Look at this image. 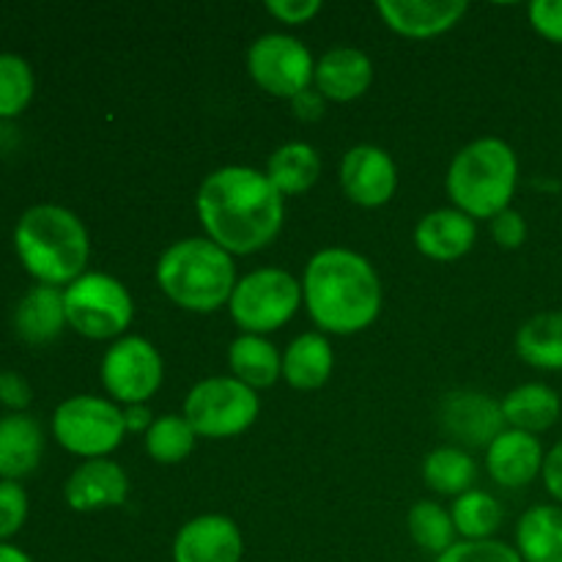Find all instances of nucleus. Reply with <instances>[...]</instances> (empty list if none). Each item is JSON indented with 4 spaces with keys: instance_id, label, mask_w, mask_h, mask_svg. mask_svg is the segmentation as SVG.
Returning a JSON list of instances; mask_svg holds the SVG:
<instances>
[{
    "instance_id": "nucleus-37",
    "label": "nucleus",
    "mask_w": 562,
    "mask_h": 562,
    "mask_svg": "<svg viewBox=\"0 0 562 562\" xmlns=\"http://www.w3.org/2000/svg\"><path fill=\"white\" fill-rule=\"evenodd\" d=\"M267 11L285 25H305L322 11L318 0H269Z\"/></svg>"
},
{
    "instance_id": "nucleus-36",
    "label": "nucleus",
    "mask_w": 562,
    "mask_h": 562,
    "mask_svg": "<svg viewBox=\"0 0 562 562\" xmlns=\"http://www.w3.org/2000/svg\"><path fill=\"white\" fill-rule=\"evenodd\" d=\"M530 22L543 38L562 44V0H536V3H530Z\"/></svg>"
},
{
    "instance_id": "nucleus-14",
    "label": "nucleus",
    "mask_w": 562,
    "mask_h": 562,
    "mask_svg": "<svg viewBox=\"0 0 562 562\" xmlns=\"http://www.w3.org/2000/svg\"><path fill=\"white\" fill-rule=\"evenodd\" d=\"M245 538L239 525L223 514L187 521L173 538V562H241Z\"/></svg>"
},
{
    "instance_id": "nucleus-6",
    "label": "nucleus",
    "mask_w": 562,
    "mask_h": 562,
    "mask_svg": "<svg viewBox=\"0 0 562 562\" xmlns=\"http://www.w3.org/2000/svg\"><path fill=\"white\" fill-rule=\"evenodd\" d=\"M66 322L77 335L91 340L124 338L135 316V302L119 278L86 272L64 289Z\"/></svg>"
},
{
    "instance_id": "nucleus-26",
    "label": "nucleus",
    "mask_w": 562,
    "mask_h": 562,
    "mask_svg": "<svg viewBox=\"0 0 562 562\" xmlns=\"http://www.w3.org/2000/svg\"><path fill=\"white\" fill-rule=\"evenodd\" d=\"M267 179L272 181L274 190L280 195H300V192H307L318 181V173H322V159H318V151L311 146V143H285L278 151L269 157L267 162Z\"/></svg>"
},
{
    "instance_id": "nucleus-31",
    "label": "nucleus",
    "mask_w": 562,
    "mask_h": 562,
    "mask_svg": "<svg viewBox=\"0 0 562 562\" xmlns=\"http://www.w3.org/2000/svg\"><path fill=\"white\" fill-rule=\"evenodd\" d=\"M195 439L184 415H162L146 431V453L157 464H181L195 450Z\"/></svg>"
},
{
    "instance_id": "nucleus-28",
    "label": "nucleus",
    "mask_w": 562,
    "mask_h": 562,
    "mask_svg": "<svg viewBox=\"0 0 562 562\" xmlns=\"http://www.w3.org/2000/svg\"><path fill=\"white\" fill-rule=\"evenodd\" d=\"M477 475V464L459 445H442L431 450L423 461V481L431 492L445 497H461L472 488Z\"/></svg>"
},
{
    "instance_id": "nucleus-41",
    "label": "nucleus",
    "mask_w": 562,
    "mask_h": 562,
    "mask_svg": "<svg viewBox=\"0 0 562 562\" xmlns=\"http://www.w3.org/2000/svg\"><path fill=\"white\" fill-rule=\"evenodd\" d=\"M151 409H148L146 404H135V406H126L124 409V426L126 431H143L146 434L148 428H151Z\"/></svg>"
},
{
    "instance_id": "nucleus-23",
    "label": "nucleus",
    "mask_w": 562,
    "mask_h": 562,
    "mask_svg": "<svg viewBox=\"0 0 562 562\" xmlns=\"http://www.w3.org/2000/svg\"><path fill=\"white\" fill-rule=\"evenodd\" d=\"M228 366L234 379H239L250 390L272 387L283 376V355L263 335L241 333L239 338L231 340Z\"/></svg>"
},
{
    "instance_id": "nucleus-10",
    "label": "nucleus",
    "mask_w": 562,
    "mask_h": 562,
    "mask_svg": "<svg viewBox=\"0 0 562 562\" xmlns=\"http://www.w3.org/2000/svg\"><path fill=\"white\" fill-rule=\"evenodd\" d=\"M247 71L261 91L280 99L313 88L316 60L311 49L289 33H263L247 49Z\"/></svg>"
},
{
    "instance_id": "nucleus-38",
    "label": "nucleus",
    "mask_w": 562,
    "mask_h": 562,
    "mask_svg": "<svg viewBox=\"0 0 562 562\" xmlns=\"http://www.w3.org/2000/svg\"><path fill=\"white\" fill-rule=\"evenodd\" d=\"M33 401V390L27 379L16 371H0V404L11 412H25Z\"/></svg>"
},
{
    "instance_id": "nucleus-22",
    "label": "nucleus",
    "mask_w": 562,
    "mask_h": 562,
    "mask_svg": "<svg viewBox=\"0 0 562 562\" xmlns=\"http://www.w3.org/2000/svg\"><path fill=\"white\" fill-rule=\"evenodd\" d=\"M335 355L327 335L305 333L283 351V379L294 390H318L333 376Z\"/></svg>"
},
{
    "instance_id": "nucleus-1",
    "label": "nucleus",
    "mask_w": 562,
    "mask_h": 562,
    "mask_svg": "<svg viewBox=\"0 0 562 562\" xmlns=\"http://www.w3.org/2000/svg\"><path fill=\"white\" fill-rule=\"evenodd\" d=\"M206 239L231 256H250L272 245L283 228L285 203L267 173L247 165H225L198 187L195 198Z\"/></svg>"
},
{
    "instance_id": "nucleus-40",
    "label": "nucleus",
    "mask_w": 562,
    "mask_h": 562,
    "mask_svg": "<svg viewBox=\"0 0 562 562\" xmlns=\"http://www.w3.org/2000/svg\"><path fill=\"white\" fill-rule=\"evenodd\" d=\"M291 108H294V115L300 121H318L324 115V97L316 88H307V91L296 93L291 99Z\"/></svg>"
},
{
    "instance_id": "nucleus-8",
    "label": "nucleus",
    "mask_w": 562,
    "mask_h": 562,
    "mask_svg": "<svg viewBox=\"0 0 562 562\" xmlns=\"http://www.w3.org/2000/svg\"><path fill=\"white\" fill-rule=\"evenodd\" d=\"M261 412L256 390L234 376H212L198 382L184 401V417L198 437L231 439L245 434Z\"/></svg>"
},
{
    "instance_id": "nucleus-20",
    "label": "nucleus",
    "mask_w": 562,
    "mask_h": 562,
    "mask_svg": "<svg viewBox=\"0 0 562 562\" xmlns=\"http://www.w3.org/2000/svg\"><path fill=\"white\" fill-rule=\"evenodd\" d=\"M44 453V431L36 417L11 412L0 417V481L31 475Z\"/></svg>"
},
{
    "instance_id": "nucleus-34",
    "label": "nucleus",
    "mask_w": 562,
    "mask_h": 562,
    "mask_svg": "<svg viewBox=\"0 0 562 562\" xmlns=\"http://www.w3.org/2000/svg\"><path fill=\"white\" fill-rule=\"evenodd\" d=\"M27 519V492L16 481H0V543L22 530Z\"/></svg>"
},
{
    "instance_id": "nucleus-35",
    "label": "nucleus",
    "mask_w": 562,
    "mask_h": 562,
    "mask_svg": "<svg viewBox=\"0 0 562 562\" xmlns=\"http://www.w3.org/2000/svg\"><path fill=\"white\" fill-rule=\"evenodd\" d=\"M492 236L505 250H516L527 239V220L516 209H505L492 220Z\"/></svg>"
},
{
    "instance_id": "nucleus-18",
    "label": "nucleus",
    "mask_w": 562,
    "mask_h": 562,
    "mask_svg": "<svg viewBox=\"0 0 562 562\" xmlns=\"http://www.w3.org/2000/svg\"><path fill=\"white\" fill-rule=\"evenodd\" d=\"M477 225L459 209L428 212L415 228V247L431 261H459L475 247Z\"/></svg>"
},
{
    "instance_id": "nucleus-24",
    "label": "nucleus",
    "mask_w": 562,
    "mask_h": 562,
    "mask_svg": "<svg viewBox=\"0 0 562 562\" xmlns=\"http://www.w3.org/2000/svg\"><path fill=\"white\" fill-rule=\"evenodd\" d=\"M560 395L549 384L527 382L503 398L505 423L516 431L541 434L560 420Z\"/></svg>"
},
{
    "instance_id": "nucleus-39",
    "label": "nucleus",
    "mask_w": 562,
    "mask_h": 562,
    "mask_svg": "<svg viewBox=\"0 0 562 562\" xmlns=\"http://www.w3.org/2000/svg\"><path fill=\"white\" fill-rule=\"evenodd\" d=\"M541 475H543V483H547V492L552 494L558 503H562V439L547 453Z\"/></svg>"
},
{
    "instance_id": "nucleus-19",
    "label": "nucleus",
    "mask_w": 562,
    "mask_h": 562,
    "mask_svg": "<svg viewBox=\"0 0 562 562\" xmlns=\"http://www.w3.org/2000/svg\"><path fill=\"white\" fill-rule=\"evenodd\" d=\"M373 82L371 55L357 47H333L316 60L313 88L333 102L360 99Z\"/></svg>"
},
{
    "instance_id": "nucleus-16",
    "label": "nucleus",
    "mask_w": 562,
    "mask_h": 562,
    "mask_svg": "<svg viewBox=\"0 0 562 562\" xmlns=\"http://www.w3.org/2000/svg\"><path fill=\"white\" fill-rule=\"evenodd\" d=\"M467 0H382L376 11L390 31L406 38L442 36L464 20Z\"/></svg>"
},
{
    "instance_id": "nucleus-12",
    "label": "nucleus",
    "mask_w": 562,
    "mask_h": 562,
    "mask_svg": "<svg viewBox=\"0 0 562 562\" xmlns=\"http://www.w3.org/2000/svg\"><path fill=\"white\" fill-rule=\"evenodd\" d=\"M437 423L450 439L467 448H486L505 431L503 404L477 390H456L437 406Z\"/></svg>"
},
{
    "instance_id": "nucleus-4",
    "label": "nucleus",
    "mask_w": 562,
    "mask_h": 562,
    "mask_svg": "<svg viewBox=\"0 0 562 562\" xmlns=\"http://www.w3.org/2000/svg\"><path fill=\"white\" fill-rule=\"evenodd\" d=\"M157 283L173 305L190 313H214L236 289L234 256L206 236L173 241L157 261Z\"/></svg>"
},
{
    "instance_id": "nucleus-29",
    "label": "nucleus",
    "mask_w": 562,
    "mask_h": 562,
    "mask_svg": "<svg viewBox=\"0 0 562 562\" xmlns=\"http://www.w3.org/2000/svg\"><path fill=\"white\" fill-rule=\"evenodd\" d=\"M450 516H453L456 532L464 536V541H488L503 525V505L488 492L470 488L456 497Z\"/></svg>"
},
{
    "instance_id": "nucleus-32",
    "label": "nucleus",
    "mask_w": 562,
    "mask_h": 562,
    "mask_svg": "<svg viewBox=\"0 0 562 562\" xmlns=\"http://www.w3.org/2000/svg\"><path fill=\"white\" fill-rule=\"evenodd\" d=\"M33 91L31 64L16 53H0V119H16L31 104Z\"/></svg>"
},
{
    "instance_id": "nucleus-17",
    "label": "nucleus",
    "mask_w": 562,
    "mask_h": 562,
    "mask_svg": "<svg viewBox=\"0 0 562 562\" xmlns=\"http://www.w3.org/2000/svg\"><path fill=\"white\" fill-rule=\"evenodd\" d=\"M543 461L547 456L536 434L516 431V428H505L486 450L488 475L505 488H521L536 481L543 472Z\"/></svg>"
},
{
    "instance_id": "nucleus-42",
    "label": "nucleus",
    "mask_w": 562,
    "mask_h": 562,
    "mask_svg": "<svg viewBox=\"0 0 562 562\" xmlns=\"http://www.w3.org/2000/svg\"><path fill=\"white\" fill-rule=\"evenodd\" d=\"M0 562H33V558L14 543H0Z\"/></svg>"
},
{
    "instance_id": "nucleus-33",
    "label": "nucleus",
    "mask_w": 562,
    "mask_h": 562,
    "mask_svg": "<svg viewBox=\"0 0 562 562\" xmlns=\"http://www.w3.org/2000/svg\"><path fill=\"white\" fill-rule=\"evenodd\" d=\"M434 562H525L521 554L505 541H456L448 552Z\"/></svg>"
},
{
    "instance_id": "nucleus-21",
    "label": "nucleus",
    "mask_w": 562,
    "mask_h": 562,
    "mask_svg": "<svg viewBox=\"0 0 562 562\" xmlns=\"http://www.w3.org/2000/svg\"><path fill=\"white\" fill-rule=\"evenodd\" d=\"M66 307L64 291L55 285H33L22 294L14 307V329L22 340L33 346L49 344L58 338L66 327Z\"/></svg>"
},
{
    "instance_id": "nucleus-13",
    "label": "nucleus",
    "mask_w": 562,
    "mask_h": 562,
    "mask_svg": "<svg viewBox=\"0 0 562 562\" xmlns=\"http://www.w3.org/2000/svg\"><path fill=\"white\" fill-rule=\"evenodd\" d=\"M340 187L357 206L379 209L398 190V168L384 148L360 143L340 159Z\"/></svg>"
},
{
    "instance_id": "nucleus-9",
    "label": "nucleus",
    "mask_w": 562,
    "mask_h": 562,
    "mask_svg": "<svg viewBox=\"0 0 562 562\" xmlns=\"http://www.w3.org/2000/svg\"><path fill=\"white\" fill-rule=\"evenodd\" d=\"M124 409L99 395H71L53 415V437L82 459H108L124 439Z\"/></svg>"
},
{
    "instance_id": "nucleus-3",
    "label": "nucleus",
    "mask_w": 562,
    "mask_h": 562,
    "mask_svg": "<svg viewBox=\"0 0 562 562\" xmlns=\"http://www.w3.org/2000/svg\"><path fill=\"white\" fill-rule=\"evenodd\" d=\"M14 250L27 274L58 289L86 274L91 239L75 212L58 203H36L16 220Z\"/></svg>"
},
{
    "instance_id": "nucleus-25",
    "label": "nucleus",
    "mask_w": 562,
    "mask_h": 562,
    "mask_svg": "<svg viewBox=\"0 0 562 562\" xmlns=\"http://www.w3.org/2000/svg\"><path fill=\"white\" fill-rule=\"evenodd\" d=\"M516 552L525 562H562V508L536 505L516 525Z\"/></svg>"
},
{
    "instance_id": "nucleus-11",
    "label": "nucleus",
    "mask_w": 562,
    "mask_h": 562,
    "mask_svg": "<svg viewBox=\"0 0 562 562\" xmlns=\"http://www.w3.org/2000/svg\"><path fill=\"white\" fill-rule=\"evenodd\" d=\"M102 384L119 404H146L162 384V357L151 340L124 335L102 357Z\"/></svg>"
},
{
    "instance_id": "nucleus-2",
    "label": "nucleus",
    "mask_w": 562,
    "mask_h": 562,
    "mask_svg": "<svg viewBox=\"0 0 562 562\" xmlns=\"http://www.w3.org/2000/svg\"><path fill=\"white\" fill-rule=\"evenodd\" d=\"M302 300L318 329L329 335H357L382 313V280L360 252L324 247L307 261Z\"/></svg>"
},
{
    "instance_id": "nucleus-5",
    "label": "nucleus",
    "mask_w": 562,
    "mask_h": 562,
    "mask_svg": "<svg viewBox=\"0 0 562 562\" xmlns=\"http://www.w3.org/2000/svg\"><path fill=\"white\" fill-rule=\"evenodd\" d=\"M519 159L503 137H477L467 143L448 168V195L453 209L470 214L472 220H494L510 209Z\"/></svg>"
},
{
    "instance_id": "nucleus-27",
    "label": "nucleus",
    "mask_w": 562,
    "mask_h": 562,
    "mask_svg": "<svg viewBox=\"0 0 562 562\" xmlns=\"http://www.w3.org/2000/svg\"><path fill=\"white\" fill-rule=\"evenodd\" d=\"M521 360L541 371H562V313H538L516 333Z\"/></svg>"
},
{
    "instance_id": "nucleus-30",
    "label": "nucleus",
    "mask_w": 562,
    "mask_h": 562,
    "mask_svg": "<svg viewBox=\"0 0 562 562\" xmlns=\"http://www.w3.org/2000/svg\"><path fill=\"white\" fill-rule=\"evenodd\" d=\"M406 527H409L412 541H415L423 552L434 554V558L448 552L456 543V536H459L450 510L431 503V499H423V503L412 505L409 516H406Z\"/></svg>"
},
{
    "instance_id": "nucleus-15",
    "label": "nucleus",
    "mask_w": 562,
    "mask_h": 562,
    "mask_svg": "<svg viewBox=\"0 0 562 562\" xmlns=\"http://www.w3.org/2000/svg\"><path fill=\"white\" fill-rule=\"evenodd\" d=\"M130 494L124 467L110 459H88L77 467L64 486L66 505L77 514L119 508Z\"/></svg>"
},
{
    "instance_id": "nucleus-7",
    "label": "nucleus",
    "mask_w": 562,
    "mask_h": 562,
    "mask_svg": "<svg viewBox=\"0 0 562 562\" xmlns=\"http://www.w3.org/2000/svg\"><path fill=\"white\" fill-rule=\"evenodd\" d=\"M302 305V283L283 269H252L239 278L231 294L228 313L247 335H263L280 329L294 318Z\"/></svg>"
}]
</instances>
